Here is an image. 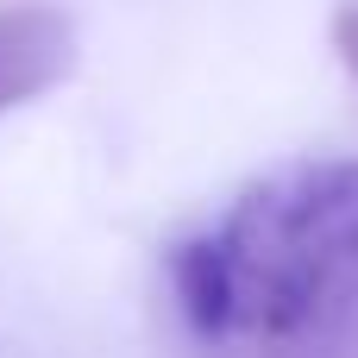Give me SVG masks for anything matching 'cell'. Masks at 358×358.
<instances>
[{"mask_svg": "<svg viewBox=\"0 0 358 358\" xmlns=\"http://www.w3.org/2000/svg\"><path fill=\"white\" fill-rule=\"evenodd\" d=\"M245 340L327 327L358 283V157H296L239 189L214 227Z\"/></svg>", "mask_w": 358, "mask_h": 358, "instance_id": "6da1fadb", "label": "cell"}, {"mask_svg": "<svg viewBox=\"0 0 358 358\" xmlns=\"http://www.w3.org/2000/svg\"><path fill=\"white\" fill-rule=\"evenodd\" d=\"M76 76V19L50 0H0V113Z\"/></svg>", "mask_w": 358, "mask_h": 358, "instance_id": "7a4b0ae2", "label": "cell"}, {"mask_svg": "<svg viewBox=\"0 0 358 358\" xmlns=\"http://www.w3.org/2000/svg\"><path fill=\"white\" fill-rule=\"evenodd\" d=\"M164 271H170V289H176V308L182 321L201 334V340H233L239 334V302H233V264L208 233H189L164 252Z\"/></svg>", "mask_w": 358, "mask_h": 358, "instance_id": "3957f363", "label": "cell"}, {"mask_svg": "<svg viewBox=\"0 0 358 358\" xmlns=\"http://www.w3.org/2000/svg\"><path fill=\"white\" fill-rule=\"evenodd\" d=\"M327 38H334V57H340V69L352 76V88H358V0H340V6H334V19H327Z\"/></svg>", "mask_w": 358, "mask_h": 358, "instance_id": "277c9868", "label": "cell"}]
</instances>
